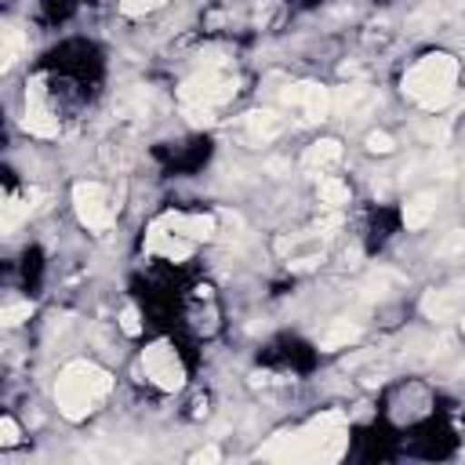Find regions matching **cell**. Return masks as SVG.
<instances>
[{
	"instance_id": "obj_10",
	"label": "cell",
	"mask_w": 465,
	"mask_h": 465,
	"mask_svg": "<svg viewBox=\"0 0 465 465\" xmlns=\"http://www.w3.org/2000/svg\"><path fill=\"white\" fill-rule=\"evenodd\" d=\"M432 214H436V196H432V193H414V196L403 200V207H400V222H403V229H411V232L425 229V225L432 222Z\"/></svg>"
},
{
	"instance_id": "obj_3",
	"label": "cell",
	"mask_w": 465,
	"mask_h": 465,
	"mask_svg": "<svg viewBox=\"0 0 465 465\" xmlns=\"http://www.w3.org/2000/svg\"><path fill=\"white\" fill-rule=\"evenodd\" d=\"M236 94V76L225 69V62H207L203 69H196L182 87H178V98L182 105H222Z\"/></svg>"
},
{
	"instance_id": "obj_18",
	"label": "cell",
	"mask_w": 465,
	"mask_h": 465,
	"mask_svg": "<svg viewBox=\"0 0 465 465\" xmlns=\"http://www.w3.org/2000/svg\"><path fill=\"white\" fill-rule=\"evenodd\" d=\"M116 323H120V331H124L127 338H138V334H142V316H138V309H134V305H124Z\"/></svg>"
},
{
	"instance_id": "obj_1",
	"label": "cell",
	"mask_w": 465,
	"mask_h": 465,
	"mask_svg": "<svg viewBox=\"0 0 465 465\" xmlns=\"http://www.w3.org/2000/svg\"><path fill=\"white\" fill-rule=\"evenodd\" d=\"M113 392V374L94 360H69L54 381V407L65 421H87Z\"/></svg>"
},
{
	"instance_id": "obj_16",
	"label": "cell",
	"mask_w": 465,
	"mask_h": 465,
	"mask_svg": "<svg viewBox=\"0 0 465 465\" xmlns=\"http://www.w3.org/2000/svg\"><path fill=\"white\" fill-rule=\"evenodd\" d=\"M167 0H120V15H127V18H145V15H153V11H160Z\"/></svg>"
},
{
	"instance_id": "obj_11",
	"label": "cell",
	"mask_w": 465,
	"mask_h": 465,
	"mask_svg": "<svg viewBox=\"0 0 465 465\" xmlns=\"http://www.w3.org/2000/svg\"><path fill=\"white\" fill-rule=\"evenodd\" d=\"M316 200H320L327 211H341V207L352 200V189H349V182H341V178H334V174H320V182H316Z\"/></svg>"
},
{
	"instance_id": "obj_2",
	"label": "cell",
	"mask_w": 465,
	"mask_h": 465,
	"mask_svg": "<svg viewBox=\"0 0 465 465\" xmlns=\"http://www.w3.org/2000/svg\"><path fill=\"white\" fill-rule=\"evenodd\" d=\"M458 73H461V65H458L454 54H447V51L421 54V58L403 73V94H407L414 105L436 113V109H443V105L454 98Z\"/></svg>"
},
{
	"instance_id": "obj_5",
	"label": "cell",
	"mask_w": 465,
	"mask_h": 465,
	"mask_svg": "<svg viewBox=\"0 0 465 465\" xmlns=\"http://www.w3.org/2000/svg\"><path fill=\"white\" fill-rule=\"evenodd\" d=\"M73 211L87 232H109L116 222L113 196L102 182H76L73 185Z\"/></svg>"
},
{
	"instance_id": "obj_19",
	"label": "cell",
	"mask_w": 465,
	"mask_h": 465,
	"mask_svg": "<svg viewBox=\"0 0 465 465\" xmlns=\"http://www.w3.org/2000/svg\"><path fill=\"white\" fill-rule=\"evenodd\" d=\"M392 149H396V142H392V134H389V131H371V134H367V153L389 156Z\"/></svg>"
},
{
	"instance_id": "obj_7",
	"label": "cell",
	"mask_w": 465,
	"mask_h": 465,
	"mask_svg": "<svg viewBox=\"0 0 465 465\" xmlns=\"http://www.w3.org/2000/svg\"><path fill=\"white\" fill-rule=\"evenodd\" d=\"M145 254H160V258H167V262H189V254H193V240H185V236H178L163 218H156L153 225H149V232H145Z\"/></svg>"
},
{
	"instance_id": "obj_9",
	"label": "cell",
	"mask_w": 465,
	"mask_h": 465,
	"mask_svg": "<svg viewBox=\"0 0 465 465\" xmlns=\"http://www.w3.org/2000/svg\"><path fill=\"white\" fill-rule=\"evenodd\" d=\"M341 160V142L338 138H320L302 153V171L309 174H327V167H334Z\"/></svg>"
},
{
	"instance_id": "obj_12",
	"label": "cell",
	"mask_w": 465,
	"mask_h": 465,
	"mask_svg": "<svg viewBox=\"0 0 465 465\" xmlns=\"http://www.w3.org/2000/svg\"><path fill=\"white\" fill-rule=\"evenodd\" d=\"M243 124H247V131H251L254 142H272V138L283 131V120H280V113H272V109H258V113H251Z\"/></svg>"
},
{
	"instance_id": "obj_4",
	"label": "cell",
	"mask_w": 465,
	"mask_h": 465,
	"mask_svg": "<svg viewBox=\"0 0 465 465\" xmlns=\"http://www.w3.org/2000/svg\"><path fill=\"white\" fill-rule=\"evenodd\" d=\"M142 371L149 385H156L160 392H178L185 385V363L167 338H156L142 349Z\"/></svg>"
},
{
	"instance_id": "obj_6",
	"label": "cell",
	"mask_w": 465,
	"mask_h": 465,
	"mask_svg": "<svg viewBox=\"0 0 465 465\" xmlns=\"http://www.w3.org/2000/svg\"><path fill=\"white\" fill-rule=\"evenodd\" d=\"M283 102L298 105L305 120H327L334 113V94L323 84H294L283 91Z\"/></svg>"
},
{
	"instance_id": "obj_21",
	"label": "cell",
	"mask_w": 465,
	"mask_h": 465,
	"mask_svg": "<svg viewBox=\"0 0 465 465\" xmlns=\"http://www.w3.org/2000/svg\"><path fill=\"white\" fill-rule=\"evenodd\" d=\"M461 331H465V316H461Z\"/></svg>"
},
{
	"instance_id": "obj_17",
	"label": "cell",
	"mask_w": 465,
	"mask_h": 465,
	"mask_svg": "<svg viewBox=\"0 0 465 465\" xmlns=\"http://www.w3.org/2000/svg\"><path fill=\"white\" fill-rule=\"evenodd\" d=\"M18 443H22V429H18L15 414H4V421H0V447L11 450V447H18Z\"/></svg>"
},
{
	"instance_id": "obj_14",
	"label": "cell",
	"mask_w": 465,
	"mask_h": 465,
	"mask_svg": "<svg viewBox=\"0 0 465 465\" xmlns=\"http://www.w3.org/2000/svg\"><path fill=\"white\" fill-rule=\"evenodd\" d=\"M0 40H4V73H11V69H15V62L25 54L29 40H25V33H22L18 25H4Z\"/></svg>"
},
{
	"instance_id": "obj_15",
	"label": "cell",
	"mask_w": 465,
	"mask_h": 465,
	"mask_svg": "<svg viewBox=\"0 0 465 465\" xmlns=\"http://www.w3.org/2000/svg\"><path fill=\"white\" fill-rule=\"evenodd\" d=\"M29 316H33V302H7L4 312H0L4 327H18V323H25Z\"/></svg>"
},
{
	"instance_id": "obj_13",
	"label": "cell",
	"mask_w": 465,
	"mask_h": 465,
	"mask_svg": "<svg viewBox=\"0 0 465 465\" xmlns=\"http://www.w3.org/2000/svg\"><path fill=\"white\" fill-rule=\"evenodd\" d=\"M356 338H360V327H356V323H349V320H331L327 331L316 338V345H320L323 352H331V349H341V345H349V341H356Z\"/></svg>"
},
{
	"instance_id": "obj_8",
	"label": "cell",
	"mask_w": 465,
	"mask_h": 465,
	"mask_svg": "<svg viewBox=\"0 0 465 465\" xmlns=\"http://www.w3.org/2000/svg\"><path fill=\"white\" fill-rule=\"evenodd\" d=\"M163 222H167L178 236H185V240H193V243L211 240V236L218 232L214 214H203V211H167V214H163Z\"/></svg>"
},
{
	"instance_id": "obj_20",
	"label": "cell",
	"mask_w": 465,
	"mask_h": 465,
	"mask_svg": "<svg viewBox=\"0 0 465 465\" xmlns=\"http://www.w3.org/2000/svg\"><path fill=\"white\" fill-rule=\"evenodd\" d=\"M222 454H218V447H200L196 454H193V461H218Z\"/></svg>"
}]
</instances>
